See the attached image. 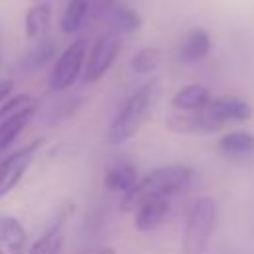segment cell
I'll return each mask as SVG.
<instances>
[{
    "mask_svg": "<svg viewBox=\"0 0 254 254\" xmlns=\"http://www.w3.org/2000/svg\"><path fill=\"white\" fill-rule=\"evenodd\" d=\"M210 99L212 95L204 85L190 83V85L181 87L171 97V105L175 111H198V109H204Z\"/></svg>",
    "mask_w": 254,
    "mask_h": 254,
    "instance_id": "obj_16",
    "label": "cell"
},
{
    "mask_svg": "<svg viewBox=\"0 0 254 254\" xmlns=\"http://www.w3.org/2000/svg\"><path fill=\"white\" fill-rule=\"evenodd\" d=\"M71 212H73V206H65L62 210V214L28 248V254H60L64 248V242H65V222Z\"/></svg>",
    "mask_w": 254,
    "mask_h": 254,
    "instance_id": "obj_9",
    "label": "cell"
},
{
    "mask_svg": "<svg viewBox=\"0 0 254 254\" xmlns=\"http://www.w3.org/2000/svg\"><path fill=\"white\" fill-rule=\"evenodd\" d=\"M42 145L44 139H34L0 159V198H4L8 192H12L18 187V183L24 179L26 171L34 163Z\"/></svg>",
    "mask_w": 254,
    "mask_h": 254,
    "instance_id": "obj_5",
    "label": "cell"
},
{
    "mask_svg": "<svg viewBox=\"0 0 254 254\" xmlns=\"http://www.w3.org/2000/svg\"><path fill=\"white\" fill-rule=\"evenodd\" d=\"M36 2H42V0H36Z\"/></svg>",
    "mask_w": 254,
    "mask_h": 254,
    "instance_id": "obj_25",
    "label": "cell"
},
{
    "mask_svg": "<svg viewBox=\"0 0 254 254\" xmlns=\"http://www.w3.org/2000/svg\"><path fill=\"white\" fill-rule=\"evenodd\" d=\"M218 206L212 196H198L187 212L181 254H206L216 228Z\"/></svg>",
    "mask_w": 254,
    "mask_h": 254,
    "instance_id": "obj_3",
    "label": "cell"
},
{
    "mask_svg": "<svg viewBox=\"0 0 254 254\" xmlns=\"http://www.w3.org/2000/svg\"><path fill=\"white\" fill-rule=\"evenodd\" d=\"M85 58H87V42L83 38L73 40L56 60L52 73H50V89L60 93L69 89L75 79L83 73V65H85Z\"/></svg>",
    "mask_w": 254,
    "mask_h": 254,
    "instance_id": "obj_4",
    "label": "cell"
},
{
    "mask_svg": "<svg viewBox=\"0 0 254 254\" xmlns=\"http://www.w3.org/2000/svg\"><path fill=\"white\" fill-rule=\"evenodd\" d=\"M194 179V169L185 163H173L159 167L151 173H147L143 179L137 181V185L123 194L121 198V210L133 212L141 202L151 198H171L173 194L185 190Z\"/></svg>",
    "mask_w": 254,
    "mask_h": 254,
    "instance_id": "obj_1",
    "label": "cell"
},
{
    "mask_svg": "<svg viewBox=\"0 0 254 254\" xmlns=\"http://www.w3.org/2000/svg\"><path fill=\"white\" fill-rule=\"evenodd\" d=\"M89 8H91V0H69L60 18V30L67 36L79 32L85 20L89 18Z\"/></svg>",
    "mask_w": 254,
    "mask_h": 254,
    "instance_id": "obj_19",
    "label": "cell"
},
{
    "mask_svg": "<svg viewBox=\"0 0 254 254\" xmlns=\"http://www.w3.org/2000/svg\"><path fill=\"white\" fill-rule=\"evenodd\" d=\"M157 93V81L151 79L143 83L139 89H135L119 107L115 117L109 123L107 129V143L109 145H123L131 137H135L141 127L151 117L153 99Z\"/></svg>",
    "mask_w": 254,
    "mask_h": 254,
    "instance_id": "obj_2",
    "label": "cell"
},
{
    "mask_svg": "<svg viewBox=\"0 0 254 254\" xmlns=\"http://www.w3.org/2000/svg\"><path fill=\"white\" fill-rule=\"evenodd\" d=\"M12 91H14V81L12 79H2L0 81V103L4 99H8L12 95Z\"/></svg>",
    "mask_w": 254,
    "mask_h": 254,
    "instance_id": "obj_24",
    "label": "cell"
},
{
    "mask_svg": "<svg viewBox=\"0 0 254 254\" xmlns=\"http://www.w3.org/2000/svg\"><path fill=\"white\" fill-rule=\"evenodd\" d=\"M165 127L173 133L183 135H204V133H218L226 125L212 115L208 107L198 111H175L165 119Z\"/></svg>",
    "mask_w": 254,
    "mask_h": 254,
    "instance_id": "obj_7",
    "label": "cell"
},
{
    "mask_svg": "<svg viewBox=\"0 0 254 254\" xmlns=\"http://www.w3.org/2000/svg\"><path fill=\"white\" fill-rule=\"evenodd\" d=\"M159 62H161V50L159 48H141L137 50L133 56H131V69L137 73V75H149L153 73L157 67H159Z\"/></svg>",
    "mask_w": 254,
    "mask_h": 254,
    "instance_id": "obj_21",
    "label": "cell"
},
{
    "mask_svg": "<svg viewBox=\"0 0 254 254\" xmlns=\"http://www.w3.org/2000/svg\"><path fill=\"white\" fill-rule=\"evenodd\" d=\"M54 56H56V42L50 38H42V40H36V44L24 54L20 65L24 71L32 73V71L42 69L48 62H52Z\"/></svg>",
    "mask_w": 254,
    "mask_h": 254,
    "instance_id": "obj_18",
    "label": "cell"
},
{
    "mask_svg": "<svg viewBox=\"0 0 254 254\" xmlns=\"http://www.w3.org/2000/svg\"><path fill=\"white\" fill-rule=\"evenodd\" d=\"M107 22L111 26V32L115 34H133L143 26V18L137 10L125 6V4H115L109 12H107Z\"/></svg>",
    "mask_w": 254,
    "mask_h": 254,
    "instance_id": "obj_17",
    "label": "cell"
},
{
    "mask_svg": "<svg viewBox=\"0 0 254 254\" xmlns=\"http://www.w3.org/2000/svg\"><path fill=\"white\" fill-rule=\"evenodd\" d=\"M216 119H220L224 125L228 123H244L254 117V107L248 99L238 95H220L212 97L206 105Z\"/></svg>",
    "mask_w": 254,
    "mask_h": 254,
    "instance_id": "obj_8",
    "label": "cell"
},
{
    "mask_svg": "<svg viewBox=\"0 0 254 254\" xmlns=\"http://www.w3.org/2000/svg\"><path fill=\"white\" fill-rule=\"evenodd\" d=\"M38 109H30V111H24L20 115H14L6 121H0V155L6 153L12 143L22 135V131L28 127V123L34 119Z\"/></svg>",
    "mask_w": 254,
    "mask_h": 254,
    "instance_id": "obj_20",
    "label": "cell"
},
{
    "mask_svg": "<svg viewBox=\"0 0 254 254\" xmlns=\"http://www.w3.org/2000/svg\"><path fill=\"white\" fill-rule=\"evenodd\" d=\"M218 151L228 159H246L254 155V133L246 129H234L220 137Z\"/></svg>",
    "mask_w": 254,
    "mask_h": 254,
    "instance_id": "obj_14",
    "label": "cell"
},
{
    "mask_svg": "<svg viewBox=\"0 0 254 254\" xmlns=\"http://www.w3.org/2000/svg\"><path fill=\"white\" fill-rule=\"evenodd\" d=\"M210 52V36L204 28H192L181 48H179V62L183 64H196V62H202Z\"/></svg>",
    "mask_w": 254,
    "mask_h": 254,
    "instance_id": "obj_13",
    "label": "cell"
},
{
    "mask_svg": "<svg viewBox=\"0 0 254 254\" xmlns=\"http://www.w3.org/2000/svg\"><path fill=\"white\" fill-rule=\"evenodd\" d=\"M121 50V36L115 32H107L103 36H99L93 46L87 50V58H85V65H83V79L87 83H93L97 79H101L109 67L113 65L117 54Z\"/></svg>",
    "mask_w": 254,
    "mask_h": 254,
    "instance_id": "obj_6",
    "label": "cell"
},
{
    "mask_svg": "<svg viewBox=\"0 0 254 254\" xmlns=\"http://www.w3.org/2000/svg\"><path fill=\"white\" fill-rule=\"evenodd\" d=\"M171 210V198H151L133 210V224L141 232H151L163 224Z\"/></svg>",
    "mask_w": 254,
    "mask_h": 254,
    "instance_id": "obj_11",
    "label": "cell"
},
{
    "mask_svg": "<svg viewBox=\"0 0 254 254\" xmlns=\"http://www.w3.org/2000/svg\"><path fill=\"white\" fill-rule=\"evenodd\" d=\"M30 109H38V99L30 93H18V95H10L8 99H4L0 103V121H6L14 115H20L24 111Z\"/></svg>",
    "mask_w": 254,
    "mask_h": 254,
    "instance_id": "obj_22",
    "label": "cell"
},
{
    "mask_svg": "<svg viewBox=\"0 0 254 254\" xmlns=\"http://www.w3.org/2000/svg\"><path fill=\"white\" fill-rule=\"evenodd\" d=\"M0 254H28V232L12 214H0Z\"/></svg>",
    "mask_w": 254,
    "mask_h": 254,
    "instance_id": "obj_10",
    "label": "cell"
},
{
    "mask_svg": "<svg viewBox=\"0 0 254 254\" xmlns=\"http://www.w3.org/2000/svg\"><path fill=\"white\" fill-rule=\"evenodd\" d=\"M115 6V0H91L89 16L91 18H105L107 12Z\"/></svg>",
    "mask_w": 254,
    "mask_h": 254,
    "instance_id": "obj_23",
    "label": "cell"
},
{
    "mask_svg": "<svg viewBox=\"0 0 254 254\" xmlns=\"http://www.w3.org/2000/svg\"><path fill=\"white\" fill-rule=\"evenodd\" d=\"M139 181V173L137 167L129 161H119L113 163L103 177V185L109 192H117V194H127Z\"/></svg>",
    "mask_w": 254,
    "mask_h": 254,
    "instance_id": "obj_12",
    "label": "cell"
},
{
    "mask_svg": "<svg viewBox=\"0 0 254 254\" xmlns=\"http://www.w3.org/2000/svg\"><path fill=\"white\" fill-rule=\"evenodd\" d=\"M52 26V6L48 2H38L28 8L24 16V32L28 40H42L48 36Z\"/></svg>",
    "mask_w": 254,
    "mask_h": 254,
    "instance_id": "obj_15",
    "label": "cell"
}]
</instances>
